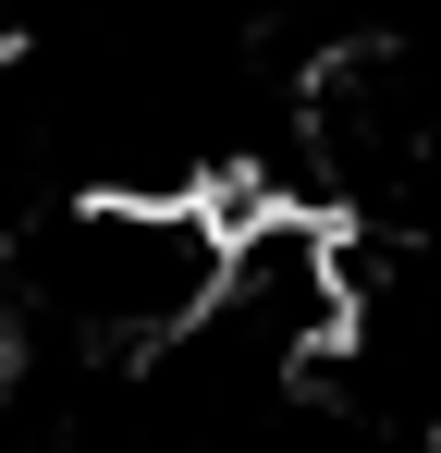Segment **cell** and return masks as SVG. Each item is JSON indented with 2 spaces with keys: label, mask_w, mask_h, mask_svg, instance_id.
<instances>
[{
  "label": "cell",
  "mask_w": 441,
  "mask_h": 453,
  "mask_svg": "<svg viewBox=\"0 0 441 453\" xmlns=\"http://www.w3.org/2000/svg\"><path fill=\"white\" fill-rule=\"evenodd\" d=\"M429 453H441V429H429Z\"/></svg>",
  "instance_id": "1"
}]
</instances>
